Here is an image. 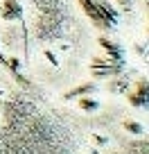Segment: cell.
<instances>
[{
    "label": "cell",
    "instance_id": "cell-1",
    "mask_svg": "<svg viewBox=\"0 0 149 154\" xmlns=\"http://www.w3.org/2000/svg\"><path fill=\"white\" fill-rule=\"evenodd\" d=\"M77 2H79V7H82V11L93 20L95 27L106 29V27H113V25H115L118 14H115V9H111V7L106 5L104 0H77Z\"/></svg>",
    "mask_w": 149,
    "mask_h": 154
},
{
    "label": "cell",
    "instance_id": "cell-2",
    "mask_svg": "<svg viewBox=\"0 0 149 154\" xmlns=\"http://www.w3.org/2000/svg\"><path fill=\"white\" fill-rule=\"evenodd\" d=\"M129 102L133 106H145L147 104V82H145V79H140V82L136 84V91L129 93Z\"/></svg>",
    "mask_w": 149,
    "mask_h": 154
},
{
    "label": "cell",
    "instance_id": "cell-3",
    "mask_svg": "<svg viewBox=\"0 0 149 154\" xmlns=\"http://www.w3.org/2000/svg\"><path fill=\"white\" fill-rule=\"evenodd\" d=\"M20 16H23V9H20V5L16 0H7L5 5H2V18L5 20H16Z\"/></svg>",
    "mask_w": 149,
    "mask_h": 154
},
{
    "label": "cell",
    "instance_id": "cell-4",
    "mask_svg": "<svg viewBox=\"0 0 149 154\" xmlns=\"http://www.w3.org/2000/svg\"><path fill=\"white\" fill-rule=\"evenodd\" d=\"M93 91H95V84H93V82H86V84H82L79 88H72V91H66V93H63V97H66V100H75V97L88 95V93H93Z\"/></svg>",
    "mask_w": 149,
    "mask_h": 154
},
{
    "label": "cell",
    "instance_id": "cell-5",
    "mask_svg": "<svg viewBox=\"0 0 149 154\" xmlns=\"http://www.w3.org/2000/svg\"><path fill=\"white\" fill-rule=\"evenodd\" d=\"M77 100H79V106H82L84 111H97L100 109V102L88 97V95H82V97H77Z\"/></svg>",
    "mask_w": 149,
    "mask_h": 154
},
{
    "label": "cell",
    "instance_id": "cell-6",
    "mask_svg": "<svg viewBox=\"0 0 149 154\" xmlns=\"http://www.w3.org/2000/svg\"><path fill=\"white\" fill-rule=\"evenodd\" d=\"M124 129L127 131H133V134H142V131H145L142 125H138V122H129V120L124 122Z\"/></svg>",
    "mask_w": 149,
    "mask_h": 154
},
{
    "label": "cell",
    "instance_id": "cell-7",
    "mask_svg": "<svg viewBox=\"0 0 149 154\" xmlns=\"http://www.w3.org/2000/svg\"><path fill=\"white\" fill-rule=\"evenodd\" d=\"M118 5H120V7H129L131 0H118Z\"/></svg>",
    "mask_w": 149,
    "mask_h": 154
}]
</instances>
